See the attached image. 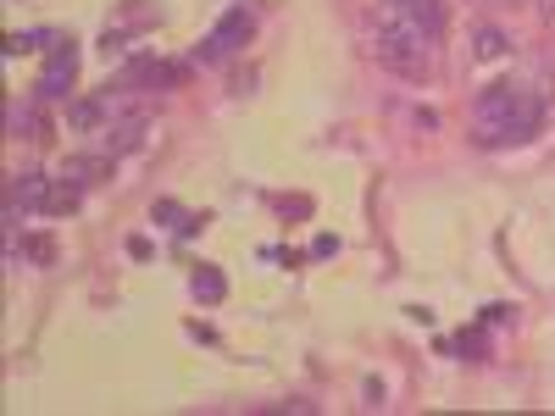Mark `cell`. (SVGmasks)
Here are the masks:
<instances>
[{"label":"cell","instance_id":"1","mask_svg":"<svg viewBox=\"0 0 555 416\" xmlns=\"http://www.w3.org/2000/svg\"><path fill=\"white\" fill-rule=\"evenodd\" d=\"M473 128H478V145H528V139L544 128V95L528 89V83L500 78V83L478 89Z\"/></svg>","mask_w":555,"mask_h":416},{"label":"cell","instance_id":"2","mask_svg":"<svg viewBox=\"0 0 555 416\" xmlns=\"http://www.w3.org/2000/svg\"><path fill=\"white\" fill-rule=\"evenodd\" d=\"M256 34V17L245 12V6H234V12H228L201 44H195V62L201 67H211V62H222V56H234V51H245V39Z\"/></svg>","mask_w":555,"mask_h":416},{"label":"cell","instance_id":"3","mask_svg":"<svg viewBox=\"0 0 555 416\" xmlns=\"http://www.w3.org/2000/svg\"><path fill=\"white\" fill-rule=\"evenodd\" d=\"M73 78H78V44L73 39H56L51 56H44V73H39V95L44 101H62L67 89H73Z\"/></svg>","mask_w":555,"mask_h":416},{"label":"cell","instance_id":"4","mask_svg":"<svg viewBox=\"0 0 555 416\" xmlns=\"http://www.w3.org/2000/svg\"><path fill=\"white\" fill-rule=\"evenodd\" d=\"M183 78V67H172V62H162V56H133L122 73H117V89H172Z\"/></svg>","mask_w":555,"mask_h":416},{"label":"cell","instance_id":"5","mask_svg":"<svg viewBox=\"0 0 555 416\" xmlns=\"http://www.w3.org/2000/svg\"><path fill=\"white\" fill-rule=\"evenodd\" d=\"M51 190H56V178H44V172H17L12 178V195H7V217H28V211H44L51 206Z\"/></svg>","mask_w":555,"mask_h":416},{"label":"cell","instance_id":"6","mask_svg":"<svg viewBox=\"0 0 555 416\" xmlns=\"http://www.w3.org/2000/svg\"><path fill=\"white\" fill-rule=\"evenodd\" d=\"M139 139H145V117L139 112H122V117H112L106 128H101V151L106 156H122V151H133Z\"/></svg>","mask_w":555,"mask_h":416},{"label":"cell","instance_id":"7","mask_svg":"<svg viewBox=\"0 0 555 416\" xmlns=\"http://www.w3.org/2000/svg\"><path fill=\"white\" fill-rule=\"evenodd\" d=\"M112 161H117V156H106V151H95V156H73V161L62 167V178H67V183H78V190H83V183L106 178V172H112Z\"/></svg>","mask_w":555,"mask_h":416},{"label":"cell","instance_id":"8","mask_svg":"<svg viewBox=\"0 0 555 416\" xmlns=\"http://www.w3.org/2000/svg\"><path fill=\"white\" fill-rule=\"evenodd\" d=\"M505 51H512V39H505L500 28H489V23H483V28L473 34V56H478V62H500Z\"/></svg>","mask_w":555,"mask_h":416},{"label":"cell","instance_id":"9","mask_svg":"<svg viewBox=\"0 0 555 416\" xmlns=\"http://www.w3.org/2000/svg\"><path fill=\"white\" fill-rule=\"evenodd\" d=\"M222 295H228V277H222L217 266H201V272H195V300H206V306H217Z\"/></svg>","mask_w":555,"mask_h":416},{"label":"cell","instance_id":"10","mask_svg":"<svg viewBox=\"0 0 555 416\" xmlns=\"http://www.w3.org/2000/svg\"><path fill=\"white\" fill-rule=\"evenodd\" d=\"M23 250H28L39 266H51V261H56V245H51V239H23Z\"/></svg>","mask_w":555,"mask_h":416},{"label":"cell","instance_id":"11","mask_svg":"<svg viewBox=\"0 0 555 416\" xmlns=\"http://www.w3.org/2000/svg\"><path fill=\"white\" fill-rule=\"evenodd\" d=\"M455 350H461V355H467V361H478V350H483V339H478V334H461V339H455Z\"/></svg>","mask_w":555,"mask_h":416}]
</instances>
